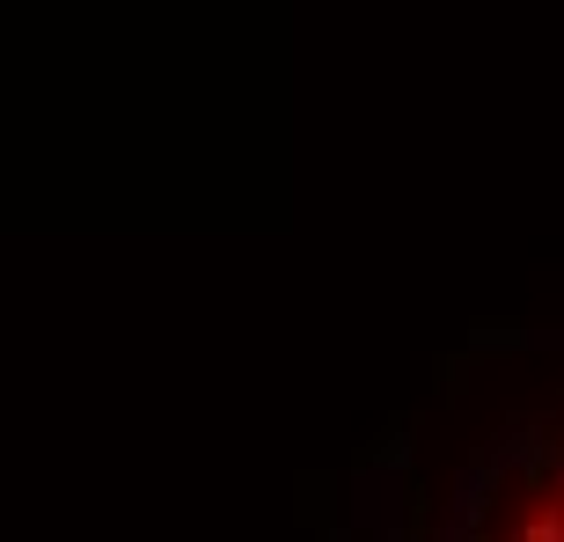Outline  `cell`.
I'll list each match as a JSON object with an SVG mask.
<instances>
[{
    "label": "cell",
    "mask_w": 564,
    "mask_h": 542,
    "mask_svg": "<svg viewBox=\"0 0 564 542\" xmlns=\"http://www.w3.org/2000/svg\"><path fill=\"white\" fill-rule=\"evenodd\" d=\"M433 542H477V528H462V521H447V513H440V528H433Z\"/></svg>",
    "instance_id": "1"
},
{
    "label": "cell",
    "mask_w": 564,
    "mask_h": 542,
    "mask_svg": "<svg viewBox=\"0 0 564 542\" xmlns=\"http://www.w3.org/2000/svg\"><path fill=\"white\" fill-rule=\"evenodd\" d=\"M557 491H564V462H557Z\"/></svg>",
    "instance_id": "3"
},
{
    "label": "cell",
    "mask_w": 564,
    "mask_h": 542,
    "mask_svg": "<svg viewBox=\"0 0 564 542\" xmlns=\"http://www.w3.org/2000/svg\"><path fill=\"white\" fill-rule=\"evenodd\" d=\"M528 542H564V528H557V513H543V521L528 528Z\"/></svg>",
    "instance_id": "2"
}]
</instances>
